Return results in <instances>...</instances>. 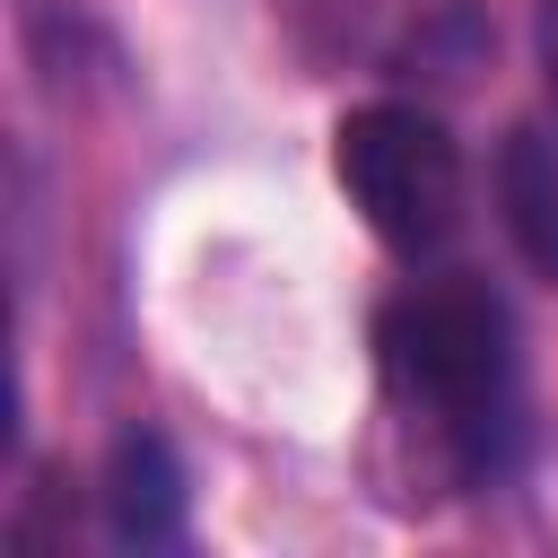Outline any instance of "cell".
<instances>
[{
    "instance_id": "1",
    "label": "cell",
    "mask_w": 558,
    "mask_h": 558,
    "mask_svg": "<svg viewBox=\"0 0 558 558\" xmlns=\"http://www.w3.org/2000/svg\"><path fill=\"white\" fill-rule=\"evenodd\" d=\"M375 375L427 471L453 488L506 480L523 445V349L514 314L480 279H410L375 314Z\"/></svg>"
},
{
    "instance_id": "2",
    "label": "cell",
    "mask_w": 558,
    "mask_h": 558,
    "mask_svg": "<svg viewBox=\"0 0 558 558\" xmlns=\"http://www.w3.org/2000/svg\"><path fill=\"white\" fill-rule=\"evenodd\" d=\"M331 174L349 192V209L366 218V235L401 262H436L453 235H462V201H471V174H462V148L453 131L436 122V105L418 96H375L357 113H340L331 131Z\"/></svg>"
},
{
    "instance_id": "3",
    "label": "cell",
    "mask_w": 558,
    "mask_h": 558,
    "mask_svg": "<svg viewBox=\"0 0 558 558\" xmlns=\"http://www.w3.org/2000/svg\"><path fill=\"white\" fill-rule=\"evenodd\" d=\"M305 52L357 61L384 78H471L480 61V9L471 0H288Z\"/></svg>"
},
{
    "instance_id": "4",
    "label": "cell",
    "mask_w": 558,
    "mask_h": 558,
    "mask_svg": "<svg viewBox=\"0 0 558 558\" xmlns=\"http://www.w3.org/2000/svg\"><path fill=\"white\" fill-rule=\"evenodd\" d=\"M105 523H113V541H131V549H166L174 532H183V462H174V445L157 436V427H131V436H113V453H105Z\"/></svg>"
},
{
    "instance_id": "5",
    "label": "cell",
    "mask_w": 558,
    "mask_h": 558,
    "mask_svg": "<svg viewBox=\"0 0 558 558\" xmlns=\"http://www.w3.org/2000/svg\"><path fill=\"white\" fill-rule=\"evenodd\" d=\"M497 218L514 235V253L558 279V140L541 122H514L497 148Z\"/></svg>"
},
{
    "instance_id": "6",
    "label": "cell",
    "mask_w": 558,
    "mask_h": 558,
    "mask_svg": "<svg viewBox=\"0 0 558 558\" xmlns=\"http://www.w3.org/2000/svg\"><path fill=\"white\" fill-rule=\"evenodd\" d=\"M541 70H549V96H558V0H541Z\"/></svg>"
}]
</instances>
